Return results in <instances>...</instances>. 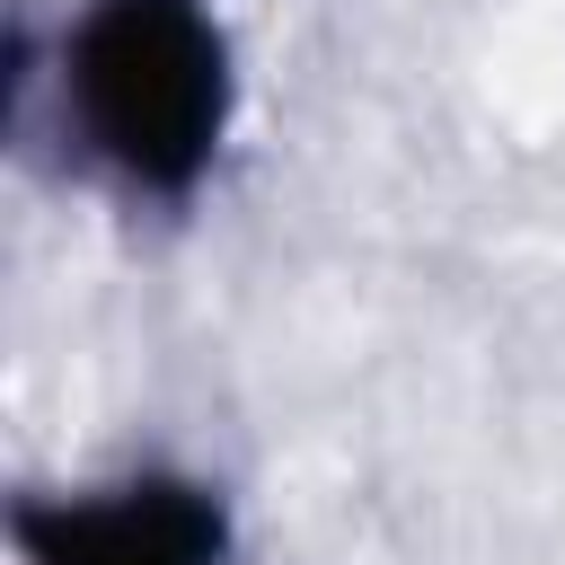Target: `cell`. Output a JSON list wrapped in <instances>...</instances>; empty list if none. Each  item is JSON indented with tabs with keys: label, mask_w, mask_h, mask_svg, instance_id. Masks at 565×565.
Returning a JSON list of instances; mask_svg holds the SVG:
<instances>
[{
	"label": "cell",
	"mask_w": 565,
	"mask_h": 565,
	"mask_svg": "<svg viewBox=\"0 0 565 565\" xmlns=\"http://www.w3.org/2000/svg\"><path fill=\"white\" fill-rule=\"evenodd\" d=\"M238 71L212 0H79L53 44L71 159L124 203H194L230 141Z\"/></svg>",
	"instance_id": "cell-1"
},
{
	"label": "cell",
	"mask_w": 565,
	"mask_h": 565,
	"mask_svg": "<svg viewBox=\"0 0 565 565\" xmlns=\"http://www.w3.org/2000/svg\"><path fill=\"white\" fill-rule=\"evenodd\" d=\"M18 565H221L230 503L185 468H132L106 486H26L9 503Z\"/></svg>",
	"instance_id": "cell-2"
}]
</instances>
